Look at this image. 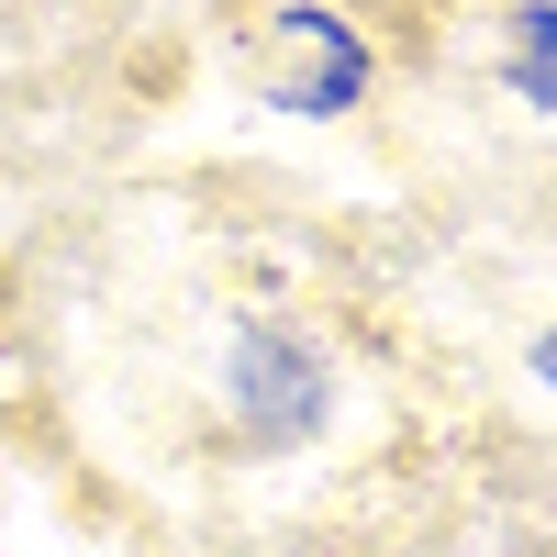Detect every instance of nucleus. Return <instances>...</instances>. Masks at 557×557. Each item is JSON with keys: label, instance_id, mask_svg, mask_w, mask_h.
<instances>
[{"label": "nucleus", "instance_id": "3", "mask_svg": "<svg viewBox=\"0 0 557 557\" xmlns=\"http://www.w3.org/2000/svg\"><path fill=\"white\" fill-rule=\"evenodd\" d=\"M535 368H546V380H557V335H546V346H535Z\"/></svg>", "mask_w": 557, "mask_h": 557}, {"label": "nucleus", "instance_id": "2", "mask_svg": "<svg viewBox=\"0 0 557 557\" xmlns=\"http://www.w3.org/2000/svg\"><path fill=\"white\" fill-rule=\"evenodd\" d=\"M513 78L535 89V101H557V12H524V57H513Z\"/></svg>", "mask_w": 557, "mask_h": 557}, {"label": "nucleus", "instance_id": "1", "mask_svg": "<svg viewBox=\"0 0 557 557\" xmlns=\"http://www.w3.org/2000/svg\"><path fill=\"white\" fill-rule=\"evenodd\" d=\"M278 34H301V45H312V89H301V112H346V101H357V78H368L357 34H346L335 12H278Z\"/></svg>", "mask_w": 557, "mask_h": 557}]
</instances>
